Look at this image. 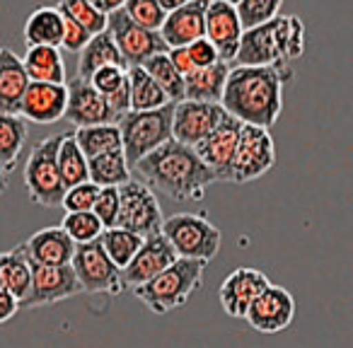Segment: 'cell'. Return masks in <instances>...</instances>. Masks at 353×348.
<instances>
[{
  "label": "cell",
  "instance_id": "obj_12",
  "mask_svg": "<svg viewBox=\"0 0 353 348\" xmlns=\"http://www.w3.org/2000/svg\"><path fill=\"white\" fill-rule=\"evenodd\" d=\"M30 269H32V285H30V295L20 303L22 309L44 307V305L61 303V300H68L73 295L83 293L73 266H41L30 259Z\"/></svg>",
  "mask_w": 353,
  "mask_h": 348
},
{
  "label": "cell",
  "instance_id": "obj_33",
  "mask_svg": "<svg viewBox=\"0 0 353 348\" xmlns=\"http://www.w3.org/2000/svg\"><path fill=\"white\" fill-rule=\"evenodd\" d=\"M75 141H78L80 150L88 155V160L104 155V152L123 150L121 131H119L117 123H102V126L75 128Z\"/></svg>",
  "mask_w": 353,
  "mask_h": 348
},
{
  "label": "cell",
  "instance_id": "obj_40",
  "mask_svg": "<svg viewBox=\"0 0 353 348\" xmlns=\"http://www.w3.org/2000/svg\"><path fill=\"white\" fill-rule=\"evenodd\" d=\"M92 213L102 221L104 230L117 227L119 213H121V194H119V187H104L99 192L97 201H94Z\"/></svg>",
  "mask_w": 353,
  "mask_h": 348
},
{
  "label": "cell",
  "instance_id": "obj_44",
  "mask_svg": "<svg viewBox=\"0 0 353 348\" xmlns=\"http://www.w3.org/2000/svg\"><path fill=\"white\" fill-rule=\"evenodd\" d=\"M187 49H189V56H192L194 68H208V65L221 61L216 46H213L211 39H206V37H203V39H196L192 46H187Z\"/></svg>",
  "mask_w": 353,
  "mask_h": 348
},
{
  "label": "cell",
  "instance_id": "obj_24",
  "mask_svg": "<svg viewBox=\"0 0 353 348\" xmlns=\"http://www.w3.org/2000/svg\"><path fill=\"white\" fill-rule=\"evenodd\" d=\"M107 65H119V68H126V61H123L121 51H119L114 37L107 32L102 34H94L92 41L80 51V61H78V78L80 80H90L97 70L107 68Z\"/></svg>",
  "mask_w": 353,
  "mask_h": 348
},
{
  "label": "cell",
  "instance_id": "obj_11",
  "mask_svg": "<svg viewBox=\"0 0 353 348\" xmlns=\"http://www.w3.org/2000/svg\"><path fill=\"white\" fill-rule=\"evenodd\" d=\"M109 34L114 37L119 51H121L123 61L128 68L133 65H143L148 59L157 54H170V46L165 44L160 32L145 30V27L136 25L131 17L121 10L109 15Z\"/></svg>",
  "mask_w": 353,
  "mask_h": 348
},
{
  "label": "cell",
  "instance_id": "obj_18",
  "mask_svg": "<svg viewBox=\"0 0 353 348\" xmlns=\"http://www.w3.org/2000/svg\"><path fill=\"white\" fill-rule=\"evenodd\" d=\"M65 119L75 128L117 123V116H114L107 97L99 94L90 80H80V78L68 83V109H65Z\"/></svg>",
  "mask_w": 353,
  "mask_h": 348
},
{
  "label": "cell",
  "instance_id": "obj_7",
  "mask_svg": "<svg viewBox=\"0 0 353 348\" xmlns=\"http://www.w3.org/2000/svg\"><path fill=\"white\" fill-rule=\"evenodd\" d=\"M162 235L172 242L176 256L182 259L211 261L218 256L223 242L221 230L201 213H176L172 218H165Z\"/></svg>",
  "mask_w": 353,
  "mask_h": 348
},
{
  "label": "cell",
  "instance_id": "obj_29",
  "mask_svg": "<svg viewBox=\"0 0 353 348\" xmlns=\"http://www.w3.org/2000/svg\"><path fill=\"white\" fill-rule=\"evenodd\" d=\"M25 68L34 83L65 85V63L56 46H30L25 54Z\"/></svg>",
  "mask_w": 353,
  "mask_h": 348
},
{
  "label": "cell",
  "instance_id": "obj_34",
  "mask_svg": "<svg viewBox=\"0 0 353 348\" xmlns=\"http://www.w3.org/2000/svg\"><path fill=\"white\" fill-rule=\"evenodd\" d=\"M143 68L148 70L152 80L165 90V94L170 97V102H184L187 99V80L179 70L174 68L170 54H157L152 59H148L143 63Z\"/></svg>",
  "mask_w": 353,
  "mask_h": 348
},
{
  "label": "cell",
  "instance_id": "obj_2",
  "mask_svg": "<svg viewBox=\"0 0 353 348\" xmlns=\"http://www.w3.org/2000/svg\"><path fill=\"white\" fill-rule=\"evenodd\" d=\"M293 80L271 65H235L223 92V109L242 123L271 128L283 112V83Z\"/></svg>",
  "mask_w": 353,
  "mask_h": 348
},
{
  "label": "cell",
  "instance_id": "obj_45",
  "mask_svg": "<svg viewBox=\"0 0 353 348\" xmlns=\"http://www.w3.org/2000/svg\"><path fill=\"white\" fill-rule=\"evenodd\" d=\"M20 300L15 298L12 293H8L6 288H0V324L10 322L17 312H20Z\"/></svg>",
  "mask_w": 353,
  "mask_h": 348
},
{
  "label": "cell",
  "instance_id": "obj_1",
  "mask_svg": "<svg viewBox=\"0 0 353 348\" xmlns=\"http://www.w3.org/2000/svg\"><path fill=\"white\" fill-rule=\"evenodd\" d=\"M133 170L148 187L170 196L172 201H201L206 189L218 182L199 152L174 138L143 157Z\"/></svg>",
  "mask_w": 353,
  "mask_h": 348
},
{
  "label": "cell",
  "instance_id": "obj_38",
  "mask_svg": "<svg viewBox=\"0 0 353 348\" xmlns=\"http://www.w3.org/2000/svg\"><path fill=\"white\" fill-rule=\"evenodd\" d=\"M281 6H283V0H242L237 6V15L242 20V27L252 30V27L266 25L274 17H279Z\"/></svg>",
  "mask_w": 353,
  "mask_h": 348
},
{
  "label": "cell",
  "instance_id": "obj_41",
  "mask_svg": "<svg viewBox=\"0 0 353 348\" xmlns=\"http://www.w3.org/2000/svg\"><path fill=\"white\" fill-rule=\"evenodd\" d=\"M102 187H97L94 182H85L78 184V187L68 189L63 196V203L61 206L65 208V213H83V211H92L94 201H97Z\"/></svg>",
  "mask_w": 353,
  "mask_h": 348
},
{
  "label": "cell",
  "instance_id": "obj_21",
  "mask_svg": "<svg viewBox=\"0 0 353 348\" xmlns=\"http://www.w3.org/2000/svg\"><path fill=\"white\" fill-rule=\"evenodd\" d=\"M211 0H189L187 6L170 12L160 34L170 49L192 46L196 39L206 37V10Z\"/></svg>",
  "mask_w": 353,
  "mask_h": 348
},
{
  "label": "cell",
  "instance_id": "obj_35",
  "mask_svg": "<svg viewBox=\"0 0 353 348\" xmlns=\"http://www.w3.org/2000/svg\"><path fill=\"white\" fill-rule=\"evenodd\" d=\"M99 242H102V247L109 254V259H112L114 264L123 271L133 261V256L141 252L145 237L136 235V232H131V230H123V227H109V230L102 232Z\"/></svg>",
  "mask_w": 353,
  "mask_h": 348
},
{
  "label": "cell",
  "instance_id": "obj_28",
  "mask_svg": "<svg viewBox=\"0 0 353 348\" xmlns=\"http://www.w3.org/2000/svg\"><path fill=\"white\" fill-rule=\"evenodd\" d=\"M32 285V269L30 259L25 254V247L17 245L15 249L0 254V288H6L17 300H25L30 295Z\"/></svg>",
  "mask_w": 353,
  "mask_h": 348
},
{
  "label": "cell",
  "instance_id": "obj_48",
  "mask_svg": "<svg viewBox=\"0 0 353 348\" xmlns=\"http://www.w3.org/2000/svg\"><path fill=\"white\" fill-rule=\"evenodd\" d=\"M157 3H160L162 10H165L167 15H170V12H174V10H179V8L187 6L189 0H157Z\"/></svg>",
  "mask_w": 353,
  "mask_h": 348
},
{
  "label": "cell",
  "instance_id": "obj_26",
  "mask_svg": "<svg viewBox=\"0 0 353 348\" xmlns=\"http://www.w3.org/2000/svg\"><path fill=\"white\" fill-rule=\"evenodd\" d=\"M25 44L30 46H56L63 44V15L59 8H39L25 22Z\"/></svg>",
  "mask_w": 353,
  "mask_h": 348
},
{
  "label": "cell",
  "instance_id": "obj_9",
  "mask_svg": "<svg viewBox=\"0 0 353 348\" xmlns=\"http://www.w3.org/2000/svg\"><path fill=\"white\" fill-rule=\"evenodd\" d=\"M276 165V145L269 128L245 123L237 143L235 162H232V184H247L264 177Z\"/></svg>",
  "mask_w": 353,
  "mask_h": 348
},
{
  "label": "cell",
  "instance_id": "obj_32",
  "mask_svg": "<svg viewBox=\"0 0 353 348\" xmlns=\"http://www.w3.org/2000/svg\"><path fill=\"white\" fill-rule=\"evenodd\" d=\"M128 80H131V112H152L170 104L165 90L148 75L143 65L128 68Z\"/></svg>",
  "mask_w": 353,
  "mask_h": 348
},
{
  "label": "cell",
  "instance_id": "obj_13",
  "mask_svg": "<svg viewBox=\"0 0 353 348\" xmlns=\"http://www.w3.org/2000/svg\"><path fill=\"white\" fill-rule=\"evenodd\" d=\"M223 116H225V109L218 102H194V99L176 102L174 119H172V138L184 145L196 147L216 131Z\"/></svg>",
  "mask_w": 353,
  "mask_h": 348
},
{
  "label": "cell",
  "instance_id": "obj_22",
  "mask_svg": "<svg viewBox=\"0 0 353 348\" xmlns=\"http://www.w3.org/2000/svg\"><path fill=\"white\" fill-rule=\"evenodd\" d=\"M27 256L41 266H70L75 256V240L63 227H44L22 242Z\"/></svg>",
  "mask_w": 353,
  "mask_h": 348
},
{
  "label": "cell",
  "instance_id": "obj_36",
  "mask_svg": "<svg viewBox=\"0 0 353 348\" xmlns=\"http://www.w3.org/2000/svg\"><path fill=\"white\" fill-rule=\"evenodd\" d=\"M56 8H59L63 17L80 22L92 37L109 30V15L99 10V8H94L90 0H61Z\"/></svg>",
  "mask_w": 353,
  "mask_h": 348
},
{
  "label": "cell",
  "instance_id": "obj_10",
  "mask_svg": "<svg viewBox=\"0 0 353 348\" xmlns=\"http://www.w3.org/2000/svg\"><path fill=\"white\" fill-rule=\"evenodd\" d=\"M70 266L75 269L83 293L119 295L126 290L121 280V269L109 259V254L104 252L99 240L88 242V245H78Z\"/></svg>",
  "mask_w": 353,
  "mask_h": 348
},
{
  "label": "cell",
  "instance_id": "obj_50",
  "mask_svg": "<svg viewBox=\"0 0 353 348\" xmlns=\"http://www.w3.org/2000/svg\"><path fill=\"white\" fill-rule=\"evenodd\" d=\"M223 3H228V6H232V8H237L242 3V0H223Z\"/></svg>",
  "mask_w": 353,
  "mask_h": 348
},
{
  "label": "cell",
  "instance_id": "obj_27",
  "mask_svg": "<svg viewBox=\"0 0 353 348\" xmlns=\"http://www.w3.org/2000/svg\"><path fill=\"white\" fill-rule=\"evenodd\" d=\"M30 136L27 119L17 114H3L0 112V172L10 174L17 167V160L22 155V147Z\"/></svg>",
  "mask_w": 353,
  "mask_h": 348
},
{
  "label": "cell",
  "instance_id": "obj_17",
  "mask_svg": "<svg viewBox=\"0 0 353 348\" xmlns=\"http://www.w3.org/2000/svg\"><path fill=\"white\" fill-rule=\"evenodd\" d=\"M247 324L259 334H279L295 319V298L281 285H269L247 312Z\"/></svg>",
  "mask_w": 353,
  "mask_h": 348
},
{
  "label": "cell",
  "instance_id": "obj_42",
  "mask_svg": "<svg viewBox=\"0 0 353 348\" xmlns=\"http://www.w3.org/2000/svg\"><path fill=\"white\" fill-rule=\"evenodd\" d=\"M126 80H128V70L126 68H119V65H107V68L97 70V73L90 78V83H92V88L97 90L99 94L109 97V94L117 92V90L121 88Z\"/></svg>",
  "mask_w": 353,
  "mask_h": 348
},
{
  "label": "cell",
  "instance_id": "obj_5",
  "mask_svg": "<svg viewBox=\"0 0 353 348\" xmlns=\"http://www.w3.org/2000/svg\"><path fill=\"white\" fill-rule=\"evenodd\" d=\"M61 141H63V133L39 141L32 147L25 165V189L30 194V201L44 208L61 206L65 192H68L59 170Z\"/></svg>",
  "mask_w": 353,
  "mask_h": 348
},
{
  "label": "cell",
  "instance_id": "obj_20",
  "mask_svg": "<svg viewBox=\"0 0 353 348\" xmlns=\"http://www.w3.org/2000/svg\"><path fill=\"white\" fill-rule=\"evenodd\" d=\"M68 109V83H34L25 92L20 107V116L34 123H56L59 119H65Z\"/></svg>",
  "mask_w": 353,
  "mask_h": 348
},
{
  "label": "cell",
  "instance_id": "obj_23",
  "mask_svg": "<svg viewBox=\"0 0 353 348\" xmlns=\"http://www.w3.org/2000/svg\"><path fill=\"white\" fill-rule=\"evenodd\" d=\"M30 83L25 61L17 59V54H12L10 49L0 46V112L20 116L22 99Z\"/></svg>",
  "mask_w": 353,
  "mask_h": 348
},
{
  "label": "cell",
  "instance_id": "obj_30",
  "mask_svg": "<svg viewBox=\"0 0 353 348\" xmlns=\"http://www.w3.org/2000/svg\"><path fill=\"white\" fill-rule=\"evenodd\" d=\"M59 170L65 189L90 182V160L75 141V131H65L59 147Z\"/></svg>",
  "mask_w": 353,
  "mask_h": 348
},
{
  "label": "cell",
  "instance_id": "obj_37",
  "mask_svg": "<svg viewBox=\"0 0 353 348\" xmlns=\"http://www.w3.org/2000/svg\"><path fill=\"white\" fill-rule=\"evenodd\" d=\"M63 227L70 237L75 240V245H88L102 237L104 225L92 211H83V213H65L63 218Z\"/></svg>",
  "mask_w": 353,
  "mask_h": 348
},
{
  "label": "cell",
  "instance_id": "obj_6",
  "mask_svg": "<svg viewBox=\"0 0 353 348\" xmlns=\"http://www.w3.org/2000/svg\"><path fill=\"white\" fill-rule=\"evenodd\" d=\"M172 119H174V102L152 109V112H128L119 119L117 126L121 131L128 165L136 167L143 157L170 141Z\"/></svg>",
  "mask_w": 353,
  "mask_h": 348
},
{
  "label": "cell",
  "instance_id": "obj_19",
  "mask_svg": "<svg viewBox=\"0 0 353 348\" xmlns=\"http://www.w3.org/2000/svg\"><path fill=\"white\" fill-rule=\"evenodd\" d=\"M242 34H245V27L237 15V8L228 6L223 0H211L206 10V39H211V44L216 46L221 61L230 63L237 59Z\"/></svg>",
  "mask_w": 353,
  "mask_h": 348
},
{
  "label": "cell",
  "instance_id": "obj_47",
  "mask_svg": "<svg viewBox=\"0 0 353 348\" xmlns=\"http://www.w3.org/2000/svg\"><path fill=\"white\" fill-rule=\"evenodd\" d=\"M94 8H99L102 12H107V15H112V12L121 10L123 6H126V0H90Z\"/></svg>",
  "mask_w": 353,
  "mask_h": 348
},
{
  "label": "cell",
  "instance_id": "obj_4",
  "mask_svg": "<svg viewBox=\"0 0 353 348\" xmlns=\"http://www.w3.org/2000/svg\"><path fill=\"white\" fill-rule=\"evenodd\" d=\"M208 261L201 259H179L165 269L160 276H155L148 283L133 288V295L145 305L150 312L167 314L172 309H179L189 303L194 293L201 288L203 283V271H206Z\"/></svg>",
  "mask_w": 353,
  "mask_h": 348
},
{
  "label": "cell",
  "instance_id": "obj_39",
  "mask_svg": "<svg viewBox=\"0 0 353 348\" xmlns=\"http://www.w3.org/2000/svg\"><path fill=\"white\" fill-rule=\"evenodd\" d=\"M123 12H126L136 25L145 27V30H152V32H160L167 20V12L162 10V6L157 0H126Z\"/></svg>",
  "mask_w": 353,
  "mask_h": 348
},
{
  "label": "cell",
  "instance_id": "obj_15",
  "mask_svg": "<svg viewBox=\"0 0 353 348\" xmlns=\"http://www.w3.org/2000/svg\"><path fill=\"white\" fill-rule=\"evenodd\" d=\"M271 285L269 276L259 269H250V266H240L235 269L225 280L221 283L218 298H221V307L228 317L245 319L254 300L264 293Z\"/></svg>",
  "mask_w": 353,
  "mask_h": 348
},
{
  "label": "cell",
  "instance_id": "obj_49",
  "mask_svg": "<svg viewBox=\"0 0 353 348\" xmlns=\"http://www.w3.org/2000/svg\"><path fill=\"white\" fill-rule=\"evenodd\" d=\"M8 184H10V182H8V174H6V172H0V196L8 192Z\"/></svg>",
  "mask_w": 353,
  "mask_h": 348
},
{
  "label": "cell",
  "instance_id": "obj_46",
  "mask_svg": "<svg viewBox=\"0 0 353 348\" xmlns=\"http://www.w3.org/2000/svg\"><path fill=\"white\" fill-rule=\"evenodd\" d=\"M170 59H172V63H174V68L179 70V73L187 78L192 70H196L194 68V63H192V56H189V49L187 46H179V49H170Z\"/></svg>",
  "mask_w": 353,
  "mask_h": 348
},
{
  "label": "cell",
  "instance_id": "obj_3",
  "mask_svg": "<svg viewBox=\"0 0 353 348\" xmlns=\"http://www.w3.org/2000/svg\"><path fill=\"white\" fill-rule=\"evenodd\" d=\"M305 54V25L298 15H279L271 22L245 30L237 65H271L293 73L290 61Z\"/></svg>",
  "mask_w": 353,
  "mask_h": 348
},
{
  "label": "cell",
  "instance_id": "obj_25",
  "mask_svg": "<svg viewBox=\"0 0 353 348\" xmlns=\"http://www.w3.org/2000/svg\"><path fill=\"white\" fill-rule=\"evenodd\" d=\"M230 63L218 61L208 68H196L187 75V99L194 102H218L221 104L225 92L228 78H230Z\"/></svg>",
  "mask_w": 353,
  "mask_h": 348
},
{
  "label": "cell",
  "instance_id": "obj_43",
  "mask_svg": "<svg viewBox=\"0 0 353 348\" xmlns=\"http://www.w3.org/2000/svg\"><path fill=\"white\" fill-rule=\"evenodd\" d=\"M92 41V34L85 30L80 22L70 20V17H63V49L70 51V54H80L85 46Z\"/></svg>",
  "mask_w": 353,
  "mask_h": 348
},
{
  "label": "cell",
  "instance_id": "obj_14",
  "mask_svg": "<svg viewBox=\"0 0 353 348\" xmlns=\"http://www.w3.org/2000/svg\"><path fill=\"white\" fill-rule=\"evenodd\" d=\"M245 123L240 119L230 116L225 112L223 121L218 123V128L206 138V141L199 143L194 150L199 152L203 162L213 170L218 182H230L232 177V162H235L237 143H240V133Z\"/></svg>",
  "mask_w": 353,
  "mask_h": 348
},
{
  "label": "cell",
  "instance_id": "obj_8",
  "mask_svg": "<svg viewBox=\"0 0 353 348\" xmlns=\"http://www.w3.org/2000/svg\"><path fill=\"white\" fill-rule=\"evenodd\" d=\"M121 194V213H119L117 227L131 230L141 237H152L162 232V208L157 203L155 189H150L141 179H131L123 187H119Z\"/></svg>",
  "mask_w": 353,
  "mask_h": 348
},
{
  "label": "cell",
  "instance_id": "obj_31",
  "mask_svg": "<svg viewBox=\"0 0 353 348\" xmlns=\"http://www.w3.org/2000/svg\"><path fill=\"white\" fill-rule=\"evenodd\" d=\"M131 170L133 167L128 165L123 150L104 152V155L90 160V182H94L102 189L123 187L126 182H131Z\"/></svg>",
  "mask_w": 353,
  "mask_h": 348
},
{
  "label": "cell",
  "instance_id": "obj_16",
  "mask_svg": "<svg viewBox=\"0 0 353 348\" xmlns=\"http://www.w3.org/2000/svg\"><path fill=\"white\" fill-rule=\"evenodd\" d=\"M179 259L172 247V242L167 240L162 232L152 237H145L141 252L133 256V261L121 271L123 288H138V285L148 283L155 276H160L165 269H170L174 261Z\"/></svg>",
  "mask_w": 353,
  "mask_h": 348
}]
</instances>
